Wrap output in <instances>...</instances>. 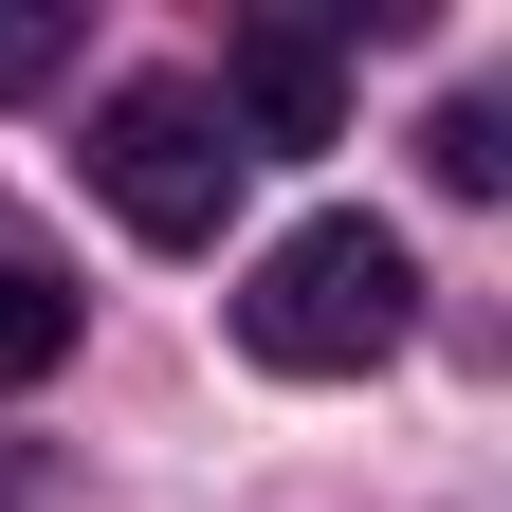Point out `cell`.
<instances>
[{"mask_svg":"<svg viewBox=\"0 0 512 512\" xmlns=\"http://www.w3.org/2000/svg\"><path fill=\"white\" fill-rule=\"evenodd\" d=\"M37 74H74V0H0V92H37Z\"/></svg>","mask_w":512,"mask_h":512,"instance_id":"obj_6","label":"cell"},{"mask_svg":"<svg viewBox=\"0 0 512 512\" xmlns=\"http://www.w3.org/2000/svg\"><path fill=\"white\" fill-rule=\"evenodd\" d=\"M421 330V256L384 238V220H293L275 256H256V293H238V348L275 366V384H348Z\"/></svg>","mask_w":512,"mask_h":512,"instance_id":"obj_1","label":"cell"},{"mask_svg":"<svg viewBox=\"0 0 512 512\" xmlns=\"http://www.w3.org/2000/svg\"><path fill=\"white\" fill-rule=\"evenodd\" d=\"M92 183H110V220L147 238V256H202L220 202H238V128H220V92H202V74H128V92L92 110Z\"/></svg>","mask_w":512,"mask_h":512,"instance_id":"obj_2","label":"cell"},{"mask_svg":"<svg viewBox=\"0 0 512 512\" xmlns=\"http://www.w3.org/2000/svg\"><path fill=\"white\" fill-rule=\"evenodd\" d=\"M220 128H238V165H256V147H330V128H348L330 37H311V19H256V37L220 55Z\"/></svg>","mask_w":512,"mask_h":512,"instance_id":"obj_3","label":"cell"},{"mask_svg":"<svg viewBox=\"0 0 512 512\" xmlns=\"http://www.w3.org/2000/svg\"><path fill=\"white\" fill-rule=\"evenodd\" d=\"M55 366H74V275L0 256V403H19V384H55Z\"/></svg>","mask_w":512,"mask_h":512,"instance_id":"obj_4","label":"cell"},{"mask_svg":"<svg viewBox=\"0 0 512 512\" xmlns=\"http://www.w3.org/2000/svg\"><path fill=\"white\" fill-rule=\"evenodd\" d=\"M421 165L458 183V202H494V183H512V128H494V92H458V110H439V128H421Z\"/></svg>","mask_w":512,"mask_h":512,"instance_id":"obj_5","label":"cell"}]
</instances>
